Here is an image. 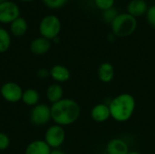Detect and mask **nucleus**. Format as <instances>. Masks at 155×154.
Listing matches in <instances>:
<instances>
[{
  "label": "nucleus",
  "instance_id": "nucleus-1",
  "mask_svg": "<svg viewBox=\"0 0 155 154\" xmlns=\"http://www.w3.org/2000/svg\"><path fill=\"white\" fill-rule=\"evenodd\" d=\"M81 113L78 103L70 98H63L51 106L53 122L60 126H68L74 123Z\"/></svg>",
  "mask_w": 155,
  "mask_h": 154
},
{
  "label": "nucleus",
  "instance_id": "nucleus-2",
  "mask_svg": "<svg viewBox=\"0 0 155 154\" xmlns=\"http://www.w3.org/2000/svg\"><path fill=\"white\" fill-rule=\"evenodd\" d=\"M111 117L119 123L130 120L134 113L136 103L134 97L130 93H121L112 99L108 104Z\"/></svg>",
  "mask_w": 155,
  "mask_h": 154
},
{
  "label": "nucleus",
  "instance_id": "nucleus-3",
  "mask_svg": "<svg viewBox=\"0 0 155 154\" xmlns=\"http://www.w3.org/2000/svg\"><path fill=\"white\" fill-rule=\"evenodd\" d=\"M113 34L117 37H127L133 34L137 28V20L134 16L126 13H120L112 22Z\"/></svg>",
  "mask_w": 155,
  "mask_h": 154
},
{
  "label": "nucleus",
  "instance_id": "nucleus-4",
  "mask_svg": "<svg viewBox=\"0 0 155 154\" xmlns=\"http://www.w3.org/2000/svg\"><path fill=\"white\" fill-rule=\"evenodd\" d=\"M62 24L58 16L54 15H48L43 17L39 24V33L42 37L48 40H54L58 37L61 31Z\"/></svg>",
  "mask_w": 155,
  "mask_h": 154
},
{
  "label": "nucleus",
  "instance_id": "nucleus-5",
  "mask_svg": "<svg viewBox=\"0 0 155 154\" xmlns=\"http://www.w3.org/2000/svg\"><path fill=\"white\" fill-rule=\"evenodd\" d=\"M65 131L63 126L54 124L47 128L45 133V142L51 149H59V147L64 143Z\"/></svg>",
  "mask_w": 155,
  "mask_h": 154
},
{
  "label": "nucleus",
  "instance_id": "nucleus-6",
  "mask_svg": "<svg viewBox=\"0 0 155 154\" xmlns=\"http://www.w3.org/2000/svg\"><path fill=\"white\" fill-rule=\"evenodd\" d=\"M52 120L51 107L45 103H38L34 106L30 113V121L36 126H43Z\"/></svg>",
  "mask_w": 155,
  "mask_h": 154
},
{
  "label": "nucleus",
  "instance_id": "nucleus-7",
  "mask_svg": "<svg viewBox=\"0 0 155 154\" xmlns=\"http://www.w3.org/2000/svg\"><path fill=\"white\" fill-rule=\"evenodd\" d=\"M23 93L24 91L22 87L14 82H6L0 88V94L3 99L12 103L22 101Z\"/></svg>",
  "mask_w": 155,
  "mask_h": 154
},
{
  "label": "nucleus",
  "instance_id": "nucleus-8",
  "mask_svg": "<svg viewBox=\"0 0 155 154\" xmlns=\"http://www.w3.org/2000/svg\"><path fill=\"white\" fill-rule=\"evenodd\" d=\"M20 16V8L13 1L0 3V23L11 24Z\"/></svg>",
  "mask_w": 155,
  "mask_h": 154
},
{
  "label": "nucleus",
  "instance_id": "nucleus-9",
  "mask_svg": "<svg viewBox=\"0 0 155 154\" xmlns=\"http://www.w3.org/2000/svg\"><path fill=\"white\" fill-rule=\"evenodd\" d=\"M91 117L96 123H104L111 118L109 105L105 103H98L91 110Z\"/></svg>",
  "mask_w": 155,
  "mask_h": 154
},
{
  "label": "nucleus",
  "instance_id": "nucleus-10",
  "mask_svg": "<svg viewBox=\"0 0 155 154\" xmlns=\"http://www.w3.org/2000/svg\"><path fill=\"white\" fill-rule=\"evenodd\" d=\"M129 152V146L123 139H112L106 145V154H128Z\"/></svg>",
  "mask_w": 155,
  "mask_h": 154
},
{
  "label": "nucleus",
  "instance_id": "nucleus-11",
  "mask_svg": "<svg viewBox=\"0 0 155 154\" xmlns=\"http://www.w3.org/2000/svg\"><path fill=\"white\" fill-rule=\"evenodd\" d=\"M51 48V41L45 37L35 38L30 44V50L35 55L45 54Z\"/></svg>",
  "mask_w": 155,
  "mask_h": 154
},
{
  "label": "nucleus",
  "instance_id": "nucleus-12",
  "mask_svg": "<svg viewBox=\"0 0 155 154\" xmlns=\"http://www.w3.org/2000/svg\"><path fill=\"white\" fill-rule=\"evenodd\" d=\"M50 76L57 84H61L67 82L71 77V74L69 69L64 65L55 64L50 69Z\"/></svg>",
  "mask_w": 155,
  "mask_h": 154
},
{
  "label": "nucleus",
  "instance_id": "nucleus-13",
  "mask_svg": "<svg viewBox=\"0 0 155 154\" xmlns=\"http://www.w3.org/2000/svg\"><path fill=\"white\" fill-rule=\"evenodd\" d=\"M52 149L43 140L31 142L25 148V154H50Z\"/></svg>",
  "mask_w": 155,
  "mask_h": 154
},
{
  "label": "nucleus",
  "instance_id": "nucleus-14",
  "mask_svg": "<svg viewBox=\"0 0 155 154\" xmlns=\"http://www.w3.org/2000/svg\"><path fill=\"white\" fill-rule=\"evenodd\" d=\"M148 5L145 0H131L127 5V13L135 18L146 14Z\"/></svg>",
  "mask_w": 155,
  "mask_h": 154
},
{
  "label": "nucleus",
  "instance_id": "nucleus-15",
  "mask_svg": "<svg viewBox=\"0 0 155 154\" xmlns=\"http://www.w3.org/2000/svg\"><path fill=\"white\" fill-rule=\"evenodd\" d=\"M97 74L101 82L104 84L111 83L114 77V65L108 62L102 63L97 70Z\"/></svg>",
  "mask_w": 155,
  "mask_h": 154
},
{
  "label": "nucleus",
  "instance_id": "nucleus-16",
  "mask_svg": "<svg viewBox=\"0 0 155 154\" xmlns=\"http://www.w3.org/2000/svg\"><path fill=\"white\" fill-rule=\"evenodd\" d=\"M46 98L47 100L53 103H57L58 101L63 99L64 96V89L60 84H52L46 89Z\"/></svg>",
  "mask_w": 155,
  "mask_h": 154
},
{
  "label": "nucleus",
  "instance_id": "nucleus-17",
  "mask_svg": "<svg viewBox=\"0 0 155 154\" xmlns=\"http://www.w3.org/2000/svg\"><path fill=\"white\" fill-rule=\"evenodd\" d=\"M27 29L28 24L26 20L22 16H19L17 19H15L14 22L10 24V32L13 35L16 37H21L25 35V33L27 32Z\"/></svg>",
  "mask_w": 155,
  "mask_h": 154
},
{
  "label": "nucleus",
  "instance_id": "nucleus-18",
  "mask_svg": "<svg viewBox=\"0 0 155 154\" xmlns=\"http://www.w3.org/2000/svg\"><path fill=\"white\" fill-rule=\"evenodd\" d=\"M40 100V94L39 93L32 88H28L24 91L23 93V97H22V102L27 105V106H35L38 104Z\"/></svg>",
  "mask_w": 155,
  "mask_h": 154
},
{
  "label": "nucleus",
  "instance_id": "nucleus-19",
  "mask_svg": "<svg viewBox=\"0 0 155 154\" xmlns=\"http://www.w3.org/2000/svg\"><path fill=\"white\" fill-rule=\"evenodd\" d=\"M11 45V35L9 32L0 27V54L5 53L8 51Z\"/></svg>",
  "mask_w": 155,
  "mask_h": 154
},
{
  "label": "nucleus",
  "instance_id": "nucleus-20",
  "mask_svg": "<svg viewBox=\"0 0 155 154\" xmlns=\"http://www.w3.org/2000/svg\"><path fill=\"white\" fill-rule=\"evenodd\" d=\"M119 11L117 8H115L114 6L112 7V8H109L107 10H104L103 11L102 13V17L104 19V21L107 24H112V22L116 18V16L119 15Z\"/></svg>",
  "mask_w": 155,
  "mask_h": 154
},
{
  "label": "nucleus",
  "instance_id": "nucleus-21",
  "mask_svg": "<svg viewBox=\"0 0 155 154\" xmlns=\"http://www.w3.org/2000/svg\"><path fill=\"white\" fill-rule=\"evenodd\" d=\"M68 0H42L44 5L51 9H58L66 5Z\"/></svg>",
  "mask_w": 155,
  "mask_h": 154
},
{
  "label": "nucleus",
  "instance_id": "nucleus-22",
  "mask_svg": "<svg viewBox=\"0 0 155 154\" xmlns=\"http://www.w3.org/2000/svg\"><path fill=\"white\" fill-rule=\"evenodd\" d=\"M114 2L115 0H94V5L101 11H104L114 7Z\"/></svg>",
  "mask_w": 155,
  "mask_h": 154
},
{
  "label": "nucleus",
  "instance_id": "nucleus-23",
  "mask_svg": "<svg viewBox=\"0 0 155 154\" xmlns=\"http://www.w3.org/2000/svg\"><path fill=\"white\" fill-rule=\"evenodd\" d=\"M145 15H146V20H147L148 24L152 27L155 28V5H153L148 7V10H147Z\"/></svg>",
  "mask_w": 155,
  "mask_h": 154
},
{
  "label": "nucleus",
  "instance_id": "nucleus-24",
  "mask_svg": "<svg viewBox=\"0 0 155 154\" xmlns=\"http://www.w3.org/2000/svg\"><path fill=\"white\" fill-rule=\"evenodd\" d=\"M10 145V139L7 134L0 132V151L6 150Z\"/></svg>",
  "mask_w": 155,
  "mask_h": 154
},
{
  "label": "nucleus",
  "instance_id": "nucleus-25",
  "mask_svg": "<svg viewBox=\"0 0 155 154\" xmlns=\"http://www.w3.org/2000/svg\"><path fill=\"white\" fill-rule=\"evenodd\" d=\"M37 76L41 79H45L48 76H50V70H47L45 68H41L37 71Z\"/></svg>",
  "mask_w": 155,
  "mask_h": 154
},
{
  "label": "nucleus",
  "instance_id": "nucleus-26",
  "mask_svg": "<svg viewBox=\"0 0 155 154\" xmlns=\"http://www.w3.org/2000/svg\"><path fill=\"white\" fill-rule=\"evenodd\" d=\"M50 154H65V152H63L60 149H54V150L51 151V153Z\"/></svg>",
  "mask_w": 155,
  "mask_h": 154
},
{
  "label": "nucleus",
  "instance_id": "nucleus-27",
  "mask_svg": "<svg viewBox=\"0 0 155 154\" xmlns=\"http://www.w3.org/2000/svg\"><path fill=\"white\" fill-rule=\"evenodd\" d=\"M128 154H141L139 152H137V151H130Z\"/></svg>",
  "mask_w": 155,
  "mask_h": 154
},
{
  "label": "nucleus",
  "instance_id": "nucleus-28",
  "mask_svg": "<svg viewBox=\"0 0 155 154\" xmlns=\"http://www.w3.org/2000/svg\"><path fill=\"white\" fill-rule=\"evenodd\" d=\"M20 1H23V2H32L34 0H20Z\"/></svg>",
  "mask_w": 155,
  "mask_h": 154
},
{
  "label": "nucleus",
  "instance_id": "nucleus-29",
  "mask_svg": "<svg viewBox=\"0 0 155 154\" xmlns=\"http://www.w3.org/2000/svg\"><path fill=\"white\" fill-rule=\"evenodd\" d=\"M5 1H7V0H0V3H3V2H5Z\"/></svg>",
  "mask_w": 155,
  "mask_h": 154
},
{
  "label": "nucleus",
  "instance_id": "nucleus-30",
  "mask_svg": "<svg viewBox=\"0 0 155 154\" xmlns=\"http://www.w3.org/2000/svg\"><path fill=\"white\" fill-rule=\"evenodd\" d=\"M104 154H106V153H104Z\"/></svg>",
  "mask_w": 155,
  "mask_h": 154
}]
</instances>
